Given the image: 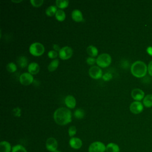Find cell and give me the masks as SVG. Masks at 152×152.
Returning <instances> with one entry per match:
<instances>
[{
  "instance_id": "cell-2",
  "label": "cell",
  "mask_w": 152,
  "mask_h": 152,
  "mask_svg": "<svg viewBox=\"0 0 152 152\" xmlns=\"http://www.w3.org/2000/svg\"><path fill=\"white\" fill-rule=\"evenodd\" d=\"M146 64L141 61L134 62L131 66V72L132 74L137 78H141L145 75L147 71Z\"/></svg>"
},
{
  "instance_id": "cell-11",
  "label": "cell",
  "mask_w": 152,
  "mask_h": 152,
  "mask_svg": "<svg viewBox=\"0 0 152 152\" xmlns=\"http://www.w3.org/2000/svg\"><path fill=\"white\" fill-rule=\"evenodd\" d=\"M69 146L75 150L80 149L83 145L82 140L78 137H71L69 141Z\"/></svg>"
},
{
  "instance_id": "cell-21",
  "label": "cell",
  "mask_w": 152,
  "mask_h": 152,
  "mask_svg": "<svg viewBox=\"0 0 152 152\" xmlns=\"http://www.w3.org/2000/svg\"><path fill=\"white\" fill-rule=\"evenodd\" d=\"M55 18L59 21H63L66 17L65 12L62 10H58L55 14Z\"/></svg>"
},
{
  "instance_id": "cell-26",
  "label": "cell",
  "mask_w": 152,
  "mask_h": 152,
  "mask_svg": "<svg viewBox=\"0 0 152 152\" xmlns=\"http://www.w3.org/2000/svg\"><path fill=\"white\" fill-rule=\"evenodd\" d=\"M11 152H27L26 148L21 144H16L12 147Z\"/></svg>"
},
{
  "instance_id": "cell-9",
  "label": "cell",
  "mask_w": 152,
  "mask_h": 152,
  "mask_svg": "<svg viewBox=\"0 0 152 152\" xmlns=\"http://www.w3.org/2000/svg\"><path fill=\"white\" fill-rule=\"evenodd\" d=\"M46 148L50 152H54L58 148V141L53 137H50L46 141Z\"/></svg>"
},
{
  "instance_id": "cell-13",
  "label": "cell",
  "mask_w": 152,
  "mask_h": 152,
  "mask_svg": "<svg viewBox=\"0 0 152 152\" xmlns=\"http://www.w3.org/2000/svg\"><path fill=\"white\" fill-rule=\"evenodd\" d=\"M65 104L69 109H74L76 106V100L72 95H68L65 98Z\"/></svg>"
},
{
  "instance_id": "cell-17",
  "label": "cell",
  "mask_w": 152,
  "mask_h": 152,
  "mask_svg": "<svg viewBox=\"0 0 152 152\" xmlns=\"http://www.w3.org/2000/svg\"><path fill=\"white\" fill-rule=\"evenodd\" d=\"M106 152H120V148L118 144L114 142H110L106 145Z\"/></svg>"
},
{
  "instance_id": "cell-35",
  "label": "cell",
  "mask_w": 152,
  "mask_h": 152,
  "mask_svg": "<svg viewBox=\"0 0 152 152\" xmlns=\"http://www.w3.org/2000/svg\"><path fill=\"white\" fill-rule=\"evenodd\" d=\"M53 48L54 50H55V51H56V52H58V51L59 52V50H60V49H61L59 46L58 45H57V44H53Z\"/></svg>"
},
{
  "instance_id": "cell-34",
  "label": "cell",
  "mask_w": 152,
  "mask_h": 152,
  "mask_svg": "<svg viewBox=\"0 0 152 152\" xmlns=\"http://www.w3.org/2000/svg\"><path fill=\"white\" fill-rule=\"evenodd\" d=\"M148 73L149 74L152 76V61L149 63L148 65Z\"/></svg>"
},
{
  "instance_id": "cell-25",
  "label": "cell",
  "mask_w": 152,
  "mask_h": 152,
  "mask_svg": "<svg viewBox=\"0 0 152 152\" xmlns=\"http://www.w3.org/2000/svg\"><path fill=\"white\" fill-rule=\"evenodd\" d=\"M74 116L75 118H77L78 119H81L84 117L85 112L83 109H82L81 108H78L74 111Z\"/></svg>"
},
{
  "instance_id": "cell-5",
  "label": "cell",
  "mask_w": 152,
  "mask_h": 152,
  "mask_svg": "<svg viewBox=\"0 0 152 152\" xmlns=\"http://www.w3.org/2000/svg\"><path fill=\"white\" fill-rule=\"evenodd\" d=\"M88 152H104L106 151V145L101 141H94L88 147Z\"/></svg>"
},
{
  "instance_id": "cell-29",
  "label": "cell",
  "mask_w": 152,
  "mask_h": 152,
  "mask_svg": "<svg viewBox=\"0 0 152 152\" xmlns=\"http://www.w3.org/2000/svg\"><path fill=\"white\" fill-rule=\"evenodd\" d=\"M43 0H31L30 3L31 5L35 7H40L43 3Z\"/></svg>"
},
{
  "instance_id": "cell-22",
  "label": "cell",
  "mask_w": 152,
  "mask_h": 152,
  "mask_svg": "<svg viewBox=\"0 0 152 152\" xmlns=\"http://www.w3.org/2000/svg\"><path fill=\"white\" fill-rule=\"evenodd\" d=\"M69 1L68 0H56L55 1V5L57 7L61 10L65 8L68 6Z\"/></svg>"
},
{
  "instance_id": "cell-12",
  "label": "cell",
  "mask_w": 152,
  "mask_h": 152,
  "mask_svg": "<svg viewBox=\"0 0 152 152\" xmlns=\"http://www.w3.org/2000/svg\"><path fill=\"white\" fill-rule=\"evenodd\" d=\"M131 96L136 101H140L144 98V93L140 88H135L131 91Z\"/></svg>"
},
{
  "instance_id": "cell-38",
  "label": "cell",
  "mask_w": 152,
  "mask_h": 152,
  "mask_svg": "<svg viewBox=\"0 0 152 152\" xmlns=\"http://www.w3.org/2000/svg\"><path fill=\"white\" fill-rule=\"evenodd\" d=\"M54 152H61V151H59V150H56V151H54Z\"/></svg>"
},
{
  "instance_id": "cell-31",
  "label": "cell",
  "mask_w": 152,
  "mask_h": 152,
  "mask_svg": "<svg viewBox=\"0 0 152 152\" xmlns=\"http://www.w3.org/2000/svg\"><path fill=\"white\" fill-rule=\"evenodd\" d=\"M21 109L20 107H15L12 109V114L16 117H20L21 116Z\"/></svg>"
},
{
  "instance_id": "cell-33",
  "label": "cell",
  "mask_w": 152,
  "mask_h": 152,
  "mask_svg": "<svg viewBox=\"0 0 152 152\" xmlns=\"http://www.w3.org/2000/svg\"><path fill=\"white\" fill-rule=\"evenodd\" d=\"M112 78V75L110 72H106L102 76V78L106 81L110 80Z\"/></svg>"
},
{
  "instance_id": "cell-10",
  "label": "cell",
  "mask_w": 152,
  "mask_h": 152,
  "mask_svg": "<svg viewBox=\"0 0 152 152\" xmlns=\"http://www.w3.org/2000/svg\"><path fill=\"white\" fill-rule=\"evenodd\" d=\"M130 111L134 114L140 113L143 110V105L139 101L133 102L129 106Z\"/></svg>"
},
{
  "instance_id": "cell-20",
  "label": "cell",
  "mask_w": 152,
  "mask_h": 152,
  "mask_svg": "<svg viewBox=\"0 0 152 152\" xmlns=\"http://www.w3.org/2000/svg\"><path fill=\"white\" fill-rule=\"evenodd\" d=\"M59 64V61L58 59H55L52 60L49 64V65L48 66V69L50 72L54 71L58 68Z\"/></svg>"
},
{
  "instance_id": "cell-1",
  "label": "cell",
  "mask_w": 152,
  "mask_h": 152,
  "mask_svg": "<svg viewBox=\"0 0 152 152\" xmlns=\"http://www.w3.org/2000/svg\"><path fill=\"white\" fill-rule=\"evenodd\" d=\"M53 119L59 125H65L72 121V113L69 109L66 107H59L53 113Z\"/></svg>"
},
{
  "instance_id": "cell-30",
  "label": "cell",
  "mask_w": 152,
  "mask_h": 152,
  "mask_svg": "<svg viewBox=\"0 0 152 152\" xmlns=\"http://www.w3.org/2000/svg\"><path fill=\"white\" fill-rule=\"evenodd\" d=\"M59 54L58 53V52L54 50H49L48 53V56L49 58H51V59H56V58L58 56Z\"/></svg>"
},
{
  "instance_id": "cell-18",
  "label": "cell",
  "mask_w": 152,
  "mask_h": 152,
  "mask_svg": "<svg viewBox=\"0 0 152 152\" xmlns=\"http://www.w3.org/2000/svg\"><path fill=\"white\" fill-rule=\"evenodd\" d=\"M86 51L88 55L91 57H95L98 55V49L93 45L88 46L86 49Z\"/></svg>"
},
{
  "instance_id": "cell-14",
  "label": "cell",
  "mask_w": 152,
  "mask_h": 152,
  "mask_svg": "<svg viewBox=\"0 0 152 152\" xmlns=\"http://www.w3.org/2000/svg\"><path fill=\"white\" fill-rule=\"evenodd\" d=\"M71 17L72 20L76 22H81L84 20L81 11L78 9H75L72 11Z\"/></svg>"
},
{
  "instance_id": "cell-32",
  "label": "cell",
  "mask_w": 152,
  "mask_h": 152,
  "mask_svg": "<svg viewBox=\"0 0 152 152\" xmlns=\"http://www.w3.org/2000/svg\"><path fill=\"white\" fill-rule=\"evenodd\" d=\"M86 62L90 65H93L96 63V59H95L94 57L89 56L86 59Z\"/></svg>"
},
{
  "instance_id": "cell-4",
  "label": "cell",
  "mask_w": 152,
  "mask_h": 152,
  "mask_svg": "<svg viewBox=\"0 0 152 152\" xmlns=\"http://www.w3.org/2000/svg\"><path fill=\"white\" fill-rule=\"evenodd\" d=\"M45 47L41 43L34 42L29 47L30 53L35 56H41L45 52Z\"/></svg>"
},
{
  "instance_id": "cell-6",
  "label": "cell",
  "mask_w": 152,
  "mask_h": 152,
  "mask_svg": "<svg viewBox=\"0 0 152 152\" xmlns=\"http://www.w3.org/2000/svg\"><path fill=\"white\" fill-rule=\"evenodd\" d=\"M58 54L61 59L63 60L68 59L72 56L73 54V50L71 47L65 46L61 48Z\"/></svg>"
},
{
  "instance_id": "cell-8",
  "label": "cell",
  "mask_w": 152,
  "mask_h": 152,
  "mask_svg": "<svg viewBox=\"0 0 152 152\" xmlns=\"http://www.w3.org/2000/svg\"><path fill=\"white\" fill-rule=\"evenodd\" d=\"M33 76L28 72H24L21 74L19 78L20 83L24 86H28L33 82Z\"/></svg>"
},
{
  "instance_id": "cell-28",
  "label": "cell",
  "mask_w": 152,
  "mask_h": 152,
  "mask_svg": "<svg viewBox=\"0 0 152 152\" xmlns=\"http://www.w3.org/2000/svg\"><path fill=\"white\" fill-rule=\"evenodd\" d=\"M77 133V128L75 126L72 125L70 126L69 129H68V134L69 136L71 138V137H74V136Z\"/></svg>"
},
{
  "instance_id": "cell-19",
  "label": "cell",
  "mask_w": 152,
  "mask_h": 152,
  "mask_svg": "<svg viewBox=\"0 0 152 152\" xmlns=\"http://www.w3.org/2000/svg\"><path fill=\"white\" fill-rule=\"evenodd\" d=\"M17 62L21 68H25L28 65V59L25 56H20L18 57Z\"/></svg>"
},
{
  "instance_id": "cell-15",
  "label": "cell",
  "mask_w": 152,
  "mask_h": 152,
  "mask_svg": "<svg viewBox=\"0 0 152 152\" xmlns=\"http://www.w3.org/2000/svg\"><path fill=\"white\" fill-rule=\"evenodd\" d=\"M27 69L30 74H31V75H35L39 72L40 66L37 63L33 62L28 64Z\"/></svg>"
},
{
  "instance_id": "cell-37",
  "label": "cell",
  "mask_w": 152,
  "mask_h": 152,
  "mask_svg": "<svg viewBox=\"0 0 152 152\" xmlns=\"http://www.w3.org/2000/svg\"><path fill=\"white\" fill-rule=\"evenodd\" d=\"M21 1H22L21 0V1H12V2H20Z\"/></svg>"
},
{
  "instance_id": "cell-36",
  "label": "cell",
  "mask_w": 152,
  "mask_h": 152,
  "mask_svg": "<svg viewBox=\"0 0 152 152\" xmlns=\"http://www.w3.org/2000/svg\"><path fill=\"white\" fill-rule=\"evenodd\" d=\"M147 52L150 55L152 56V46H148L147 48Z\"/></svg>"
},
{
  "instance_id": "cell-23",
  "label": "cell",
  "mask_w": 152,
  "mask_h": 152,
  "mask_svg": "<svg viewBox=\"0 0 152 152\" xmlns=\"http://www.w3.org/2000/svg\"><path fill=\"white\" fill-rule=\"evenodd\" d=\"M57 8L55 5H50L48 7L46 10V14L48 16H53L55 15L56 11H57Z\"/></svg>"
},
{
  "instance_id": "cell-27",
  "label": "cell",
  "mask_w": 152,
  "mask_h": 152,
  "mask_svg": "<svg viewBox=\"0 0 152 152\" xmlns=\"http://www.w3.org/2000/svg\"><path fill=\"white\" fill-rule=\"evenodd\" d=\"M8 72H14L15 71H17V65H15V64H14V62H9L7 66H6Z\"/></svg>"
},
{
  "instance_id": "cell-3",
  "label": "cell",
  "mask_w": 152,
  "mask_h": 152,
  "mask_svg": "<svg viewBox=\"0 0 152 152\" xmlns=\"http://www.w3.org/2000/svg\"><path fill=\"white\" fill-rule=\"evenodd\" d=\"M112 62L111 56L106 53L99 55L96 58V64L100 68H106L110 65Z\"/></svg>"
},
{
  "instance_id": "cell-24",
  "label": "cell",
  "mask_w": 152,
  "mask_h": 152,
  "mask_svg": "<svg viewBox=\"0 0 152 152\" xmlns=\"http://www.w3.org/2000/svg\"><path fill=\"white\" fill-rule=\"evenodd\" d=\"M143 104L147 107L152 106V94H147L145 96L143 99Z\"/></svg>"
},
{
  "instance_id": "cell-7",
  "label": "cell",
  "mask_w": 152,
  "mask_h": 152,
  "mask_svg": "<svg viewBox=\"0 0 152 152\" xmlns=\"http://www.w3.org/2000/svg\"><path fill=\"white\" fill-rule=\"evenodd\" d=\"M88 74L93 79H99L102 77V70L99 66L93 65L88 69Z\"/></svg>"
},
{
  "instance_id": "cell-16",
  "label": "cell",
  "mask_w": 152,
  "mask_h": 152,
  "mask_svg": "<svg viewBox=\"0 0 152 152\" xmlns=\"http://www.w3.org/2000/svg\"><path fill=\"white\" fill-rule=\"evenodd\" d=\"M11 144L7 141H2L0 142V152H11Z\"/></svg>"
}]
</instances>
